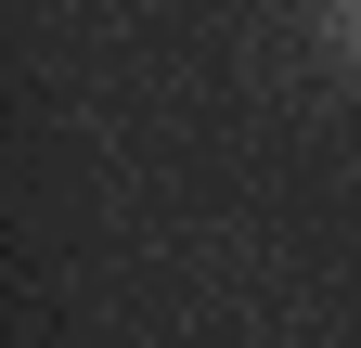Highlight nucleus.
I'll use <instances>...</instances> for the list:
<instances>
[{"mask_svg":"<svg viewBox=\"0 0 361 348\" xmlns=\"http://www.w3.org/2000/svg\"><path fill=\"white\" fill-rule=\"evenodd\" d=\"M323 26H336V39H348V52H361V0H323Z\"/></svg>","mask_w":361,"mask_h":348,"instance_id":"nucleus-1","label":"nucleus"}]
</instances>
